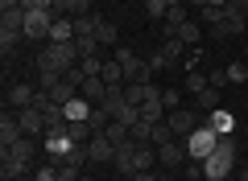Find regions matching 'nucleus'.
Segmentation results:
<instances>
[{
	"instance_id": "obj_9",
	"label": "nucleus",
	"mask_w": 248,
	"mask_h": 181,
	"mask_svg": "<svg viewBox=\"0 0 248 181\" xmlns=\"http://www.w3.org/2000/svg\"><path fill=\"white\" fill-rule=\"evenodd\" d=\"M17 120H21V132H25V136H46V115H42V107H21Z\"/></svg>"
},
{
	"instance_id": "obj_1",
	"label": "nucleus",
	"mask_w": 248,
	"mask_h": 181,
	"mask_svg": "<svg viewBox=\"0 0 248 181\" xmlns=\"http://www.w3.org/2000/svg\"><path fill=\"white\" fill-rule=\"evenodd\" d=\"M71 66H79V50H75V42H46L42 54H37V70H58V74H66Z\"/></svg>"
},
{
	"instance_id": "obj_24",
	"label": "nucleus",
	"mask_w": 248,
	"mask_h": 181,
	"mask_svg": "<svg viewBox=\"0 0 248 181\" xmlns=\"http://www.w3.org/2000/svg\"><path fill=\"white\" fill-rule=\"evenodd\" d=\"M75 50H79V62L91 58V54H104V45L95 42V37H75Z\"/></svg>"
},
{
	"instance_id": "obj_41",
	"label": "nucleus",
	"mask_w": 248,
	"mask_h": 181,
	"mask_svg": "<svg viewBox=\"0 0 248 181\" xmlns=\"http://www.w3.org/2000/svg\"><path fill=\"white\" fill-rule=\"evenodd\" d=\"M182 181H195V177H182Z\"/></svg>"
},
{
	"instance_id": "obj_33",
	"label": "nucleus",
	"mask_w": 248,
	"mask_h": 181,
	"mask_svg": "<svg viewBox=\"0 0 248 181\" xmlns=\"http://www.w3.org/2000/svg\"><path fill=\"white\" fill-rule=\"evenodd\" d=\"M58 181H79V169H75V165H62V169H58Z\"/></svg>"
},
{
	"instance_id": "obj_27",
	"label": "nucleus",
	"mask_w": 248,
	"mask_h": 181,
	"mask_svg": "<svg viewBox=\"0 0 248 181\" xmlns=\"http://www.w3.org/2000/svg\"><path fill=\"white\" fill-rule=\"evenodd\" d=\"M199 13H203V25H211V33L223 29V9H199Z\"/></svg>"
},
{
	"instance_id": "obj_20",
	"label": "nucleus",
	"mask_w": 248,
	"mask_h": 181,
	"mask_svg": "<svg viewBox=\"0 0 248 181\" xmlns=\"http://www.w3.org/2000/svg\"><path fill=\"white\" fill-rule=\"evenodd\" d=\"M186 21H190V17H186V4H174V9L166 13V33L174 37V33H178V25H186Z\"/></svg>"
},
{
	"instance_id": "obj_28",
	"label": "nucleus",
	"mask_w": 248,
	"mask_h": 181,
	"mask_svg": "<svg viewBox=\"0 0 248 181\" xmlns=\"http://www.w3.org/2000/svg\"><path fill=\"white\" fill-rule=\"evenodd\" d=\"M228 83H248V62H232V66H228Z\"/></svg>"
},
{
	"instance_id": "obj_4",
	"label": "nucleus",
	"mask_w": 248,
	"mask_h": 181,
	"mask_svg": "<svg viewBox=\"0 0 248 181\" xmlns=\"http://www.w3.org/2000/svg\"><path fill=\"white\" fill-rule=\"evenodd\" d=\"M166 124L174 128V136H178V140H190L199 128H203V115H199L195 107H178V111H170V115H166Z\"/></svg>"
},
{
	"instance_id": "obj_19",
	"label": "nucleus",
	"mask_w": 248,
	"mask_h": 181,
	"mask_svg": "<svg viewBox=\"0 0 248 181\" xmlns=\"http://www.w3.org/2000/svg\"><path fill=\"white\" fill-rule=\"evenodd\" d=\"M195 99H199V107H195L199 115H211V111H219V91H215V86H207L203 95H195Z\"/></svg>"
},
{
	"instance_id": "obj_26",
	"label": "nucleus",
	"mask_w": 248,
	"mask_h": 181,
	"mask_svg": "<svg viewBox=\"0 0 248 181\" xmlns=\"http://www.w3.org/2000/svg\"><path fill=\"white\" fill-rule=\"evenodd\" d=\"M91 136H95V128H91L87 120H83V124H71V140H75V144H87Z\"/></svg>"
},
{
	"instance_id": "obj_16",
	"label": "nucleus",
	"mask_w": 248,
	"mask_h": 181,
	"mask_svg": "<svg viewBox=\"0 0 248 181\" xmlns=\"http://www.w3.org/2000/svg\"><path fill=\"white\" fill-rule=\"evenodd\" d=\"M50 42H75V17H54Z\"/></svg>"
},
{
	"instance_id": "obj_31",
	"label": "nucleus",
	"mask_w": 248,
	"mask_h": 181,
	"mask_svg": "<svg viewBox=\"0 0 248 181\" xmlns=\"http://www.w3.org/2000/svg\"><path fill=\"white\" fill-rule=\"evenodd\" d=\"M161 103H166V115H170V111L182 107V95H178V91H161Z\"/></svg>"
},
{
	"instance_id": "obj_42",
	"label": "nucleus",
	"mask_w": 248,
	"mask_h": 181,
	"mask_svg": "<svg viewBox=\"0 0 248 181\" xmlns=\"http://www.w3.org/2000/svg\"><path fill=\"white\" fill-rule=\"evenodd\" d=\"M240 4H248V0H240Z\"/></svg>"
},
{
	"instance_id": "obj_25",
	"label": "nucleus",
	"mask_w": 248,
	"mask_h": 181,
	"mask_svg": "<svg viewBox=\"0 0 248 181\" xmlns=\"http://www.w3.org/2000/svg\"><path fill=\"white\" fill-rule=\"evenodd\" d=\"M182 54H186V45L178 42V37H166V45H161V58L174 62V58H182Z\"/></svg>"
},
{
	"instance_id": "obj_12",
	"label": "nucleus",
	"mask_w": 248,
	"mask_h": 181,
	"mask_svg": "<svg viewBox=\"0 0 248 181\" xmlns=\"http://www.w3.org/2000/svg\"><path fill=\"white\" fill-rule=\"evenodd\" d=\"M33 99H37V91L29 83H13L9 86V107H17V111L21 107H33Z\"/></svg>"
},
{
	"instance_id": "obj_13",
	"label": "nucleus",
	"mask_w": 248,
	"mask_h": 181,
	"mask_svg": "<svg viewBox=\"0 0 248 181\" xmlns=\"http://www.w3.org/2000/svg\"><path fill=\"white\" fill-rule=\"evenodd\" d=\"M62 115H66V124H83V120H91V103L83 95H75L71 103L62 107Z\"/></svg>"
},
{
	"instance_id": "obj_35",
	"label": "nucleus",
	"mask_w": 248,
	"mask_h": 181,
	"mask_svg": "<svg viewBox=\"0 0 248 181\" xmlns=\"http://www.w3.org/2000/svg\"><path fill=\"white\" fill-rule=\"evenodd\" d=\"M133 181H161V173H153V169H149V173H137Z\"/></svg>"
},
{
	"instance_id": "obj_38",
	"label": "nucleus",
	"mask_w": 248,
	"mask_h": 181,
	"mask_svg": "<svg viewBox=\"0 0 248 181\" xmlns=\"http://www.w3.org/2000/svg\"><path fill=\"white\" fill-rule=\"evenodd\" d=\"M166 4H170V9H174V4H186V0H166Z\"/></svg>"
},
{
	"instance_id": "obj_11",
	"label": "nucleus",
	"mask_w": 248,
	"mask_h": 181,
	"mask_svg": "<svg viewBox=\"0 0 248 181\" xmlns=\"http://www.w3.org/2000/svg\"><path fill=\"white\" fill-rule=\"evenodd\" d=\"M79 95L87 99L91 107H99V103H104V99H108V83H104V78H83V86H79Z\"/></svg>"
},
{
	"instance_id": "obj_10",
	"label": "nucleus",
	"mask_w": 248,
	"mask_h": 181,
	"mask_svg": "<svg viewBox=\"0 0 248 181\" xmlns=\"http://www.w3.org/2000/svg\"><path fill=\"white\" fill-rule=\"evenodd\" d=\"M87 156L91 161H116V144L108 140V132H95V136L87 140Z\"/></svg>"
},
{
	"instance_id": "obj_18",
	"label": "nucleus",
	"mask_w": 248,
	"mask_h": 181,
	"mask_svg": "<svg viewBox=\"0 0 248 181\" xmlns=\"http://www.w3.org/2000/svg\"><path fill=\"white\" fill-rule=\"evenodd\" d=\"M99 78H104L108 86H124V66L112 58V54H108V62H104V74H99Z\"/></svg>"
},
{
	"instance_id": "obj_36",
	"label": "nucleus",
	"mask_w": 248,
	"mask_h": 181,
	"mask_svg": "<svg viewBox=\"0 0 248 181\" xmlns=\"http://www.w3.org/2000/svg\"><path fill=\"white\" fill-rule=\"evenodd\" d=\"M232 0H207V9H228Z\"/></svg>"
},
{
	"instance_id": "obj_15",
	"label": "nucleus",
	"mask_w": 248,
	"mask_h": 181,
	"mask_svg": "<svg viewBox=\"0 0 248 181\" xmlns=\"http://www.w3.org/2000/svg\"><path fill=\"white\" fill-rule=\"evenodd\" d=\"M4 153H13V156H21L25 165H33V156H37V136H21L13 148H4Z\"/></svg>"
},
{
	"instance_id": "obj_3",
	"label": "nucleus",
	"mask_w": 248,
	"mask_h": 181,
	"mask_svg": "<svg viewBox=\"0 0 248 181\" xmlns=\"http://www.w3.org/2000/svg\"><path fill=\"white\" fill-rule=\"evenodd\" d=\"M112 58L124 66V83H153V66H149V62H141L128 45H116Z\"/></svg>"
},
{
	"instance_id": "obj_30",
	"label": "nucleus",
	"mask_w": 248,
	"mask_h": 181,
	"mask_svg": "<svg viewBox=\"0 0 248 181\" xmlns=\"http://www.w3.org/2000/svg\"><path fill=\"white\" fill-rule=\"evenodd\" d=\"M145 13H149L153 21H166V13H170V4H166V0H145Z\"/></svg>"
},
{
	"instance_id": "obj_23",
	"label": "nucleus",
	"mask_w": 248,
	"mask_h": 181,
	"mask_svg": "<svg viewBox=\"0 0 248 181\" xmlns=\"http://www.w3.org/2000/svg\"><path fill=\"white\" fill-rule=\"evenodd\" d=\"M207 86H211V78H207L203 70H186V91H195V95H203Z\"/></svg>"
},
{
	"instance_id": "obj_22",
	"label": "nucleus",
	"mask_w": 248,
	"mask_h": 181,
	"mask_svg": "<svg viewBox=\"0 0 248 181\" xmlns=\"http://www.w3.org/2000/svg\"><path fill=\"white\" fill-rule=\"evenodd\" d=\"M17 42H25V33H21V29H0V50H4V58L17 50Z\"/></svg>"
},
{
	"instance_id": "obj_21",
	"label": "nucleus",
	"mask_w": 248,
	"mask_h": 181,
	"mask_svg": "<svg viewBox=\"0 0 248 181\" xmlns=\"http://www.w3.org/2000/svg\"><path fill=\"white\" fill-rule=\"evenodd\" d=\"M170 140H178V136H174V128H170L166 120H161V124H153V136H149V144H153V148H161V144H170Z\"/></svg>"
},
{
	"instance_id": "obj_14",
	"label": "nucleus",
	"mask_w": 248,
	"mask_h": 181,
	"mask_svg": "<svg viewBox=\"0 0 248 181\" xmlns=\"http://www.w3.org/2000/svg\"><path fill=\"white\" fill-rule=\"evenodd\" d=\"M207 124H211V128L219 132V136H232V132H236V115H232V111H223V107L207 115Z\"/></svg>"
},
{
	"instance_id": "obj_8",
	"label": "nucleus",
	"mask_w": 248,
	"mask_h": 181,
	"mask_svg": "<svg viewBox=\"0 0 248 181\" xmlns=\"http://www.w3.org/2000/svg\"><path fill=\"white\" fill-rule=\"evenodd\" d=\"M21 136H25V132H21L17 111H9V107H4V115H0V148H13Z\"/></svg>"
},
{
	"instance_id": "obj_6",
	"label": "nucleus",
	"mask_w": 248,
	"mask_h": 181,
	"mask_svg": "<svg viewBox=\"0 0 248 181\" xmlns=\"http://www.w3.org/2000/svg\"><path fill=\"white\" fill-rule=\"evenodd\" d=\"M186 161H190V148H186V140H170V144L157 148V165L161 169H186Z\"/></svg>"
},
{
	"instance_id": "obj_5",
	"label": "nucleus",
	"mask_w": 248,
	"mask_h": 181,
	"mask_svg": "<svg viewBox=\"0 0 248 181\" xmlns=\"http://www.w3.org/2000/svg\"><path fill=\"white\" fill-rule=\"evenodd\" d=\"M215 144H219V132H215L211 124H203L195 136L186 140V148H190V161H207V156L215 153Z\"/></svg>"
},
{
	"instance_id": "obj_7",
	"label": "nucleus",
	"mask_w": 248,
	"mask_h": 181,
	"mask_svg": "<svg viewBox=\"0 0 248 181\" xmlns=\"http://www.w3.org/2000/svg\"><path fill=\"white\" fill-rule=\"evenodd\" d=\"M248 29V4H240V0H232L228 9H223V29L215 37H236Z\"/></svg>"
},
{
	"instance_id": "obj_39",
	"label": "nucleus",
	"mask_w": 248,
	"mask_h": 181,
	"mask_svg": "<svg viewBox=\"0 0 248 181\" xmlns=\"http://www.w3.org/2000/svg\"><path fill=\"white\" fill-rule=\"evenodd\" d=\"M244 58H248V42H244Z\"/></svg>"
},
{
	"instance_id": "obj_17",
	"label": "nucleus",
	"mask_w": 248,
	"mask_h": 181,
	"mask_svg": "<svg viewBox=\"0 0 248 181\" xmlns=\"http://www.w3.org/2000/svg\"><path fill=\"white\" fill-rule=\"evenodd\" d=\"M174 37L186 45V50H195L199 37H203V29H199V21H186V25H178V33H174Z\"/></svg>"
},
{
	"instance_id": "obj_40",
	"label": "nucleus",
	"mask_w": 248,
	"mask_h": 181,
	"mask_svg": "<svg viewBox=\"0 0 248 181\" xmlns=\"http://www.w3.org/2000/svg\"><path fill=\"white\" fill-rule=\"evenodd\" d=\"M79 181H95V177H79Z\"/></svg>"
},
{
	"instance_id": "obj_37",
	"label": "nucleus",
	"mask_w": 248,
	"mask_h": 181,
	"mask_svg": "<svg viewBox=\"0 0 248 181\" xmlns=\"http://www.w3.org/2000/svg\"><path fill=\"white\" fill-rule=\"evenodd\" d=\"M236 181H248V165H244V169H240V177Z\"/></svg>"
},
{
	"instance_id": "obj_2",
	"label": "nucleus",
	"mask_w": 248,
	"mask_h": 181,
	"mask_svg": "<svg viewBox=\"0 0 248 181\" xmlns=\"http://www.w3.org/2000/svg\"><path fill=\"white\" fill-rule=\"evenodd\" d=\"M203 169H207V181H228L236 169V136H219V144L203 161Z\"/></svg>"
},
{
	"instance_id": "obj_34",
	"label": "nucleus",
	"mask_w": 248,
	"mask_h": 181,
	"mask_svg": "<svg viewBox=\"0 0 248 181\" xmlns=\"http://www.w3.org/2000/svg\"><path fill=\"white\" fill-rule=\"evenodd\" d=\"M54 4L58 0H25V9H50V13H54Z\"/></svg>"
},
{
	"instance_id": "obj_29",
	"label": "nucleus",
	"mask_w": 248,
	"mask_h": 181,
	"mask_svg": "<svg viewBox=\"0 0 248 181\" xmlns=\"http://www.w3.org/2000/svg\"><path fill=\"white\" fill-rule=\"evenodd\" d=\"M116 37H120V33H116V25H108V21H104V25H99V33H95V42L108 50V45H116Z\"/></svg>"
},
{
	"instance_id": "obj_32",
	"label": "nucleus",
	"mask_w": 248,
	"mask_h": 181,
	"mask_svg": "<svg viewBox=\"0 0 248 181\" xmlns=\"http://www.w3.org/2000/svg\"><path fill=\"white\" fill-rule=\"evenodd\" d=\"M207 78H211V86H215V91H219V86H228V70H211Z\"/></svg>"
}]
</instances>
